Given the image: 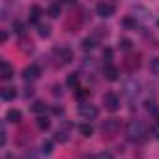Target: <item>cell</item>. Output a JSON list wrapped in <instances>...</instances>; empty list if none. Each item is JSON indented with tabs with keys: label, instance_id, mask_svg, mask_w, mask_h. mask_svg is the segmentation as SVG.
I'll return each mask as SVG.
<instances>
[{
	"label": "cell",
	"instance_id": "1",
	"mask_svg": "<svg viewBox=\"0 0 159 159\" xmlns=\"http://www.w3.org/2000/svg\"><path fill=\"white\" fill-rule=\"evenodd\" d=\"M125 135L131 142H142L146 139V125L140 120H129L125 125Z\"/></svg>",
	"mask_w": 159,
	"mask_h": 159
},
{
	"label": "cell",
	"instance_id": "2",
	"mask_svg": "<svg viewBox=\"0 0 159 159\" xmlns=\"http://www.w3.org/2000/svg\"><path fill=\"white\" fill-rule=\"evenodd\" d=\"M118 131H120V120L118 118H107L101 124V133L107 137H114Z\"/></svg>",
	"mask_w": 159,
	"mask_h": 159
},
{
	"label": "cell",
	"instance_id": "3",
	"mask_svg": "<svg viewBox=\"0 0 159 159\" xmlns=\"http://www.w3.org/2000/svg\"><path fill=\"white\" fill-rule=\"evenodd\" d=\"M79 116L84 118V120H94L98 116V107L92 103H83L79 107Z\"/></svg>",
	"mask_w": 159,
	"mask_h": 159
},
{
	"label": "cell",
	"instance_id": "4",
	"mask_svg": "<svg viewBox=\"0 0 159 159\" xmlns=\"http://www.w3.org/2000/svg\"><path fill=\"white\" fill-rule=\"evenodd\" d=\"M96 11H98V15H99V17L107 19V17L114 15V11H116V6H114V4H111V2H99V4L96 6Z\"/></svg>",
	"mask_w": 159,
	"mask_h": 159
},
{
	"label": "cell",
	"instance_id": "5",
	"mask_svg": "<svg viewBox=\"0 0 159 159\" xmlns=\"http://www.w3.org/2000/svg\"><path fill=\"white\" fill-rule=\"evenodd\" d=\"M103 103L109 111H118L120 109V98L114 94V92H109L105 98H103Z\"/></svg>",
	"mask_w": 159,
	"mask_h": 159
},
{
	"label": "cell",
	"instance_id": "6",
	"mask_svg": "<svg viewBox=\"0 0 159 159\" xmlns=\"http://www.w3.org/2000/svg\"><path fill=\"white\" fill-rule=\"evenodd\" d=\"M39 75H41V69H39V66H36V64L26 66L25 71H23V79H25V81H34V79H38Z\"/></svg>",
	"mask_w": 159,
	"mask_h": 159
},
{
	"label": "cell",
	"instance_id": "7",
	"mask_svg": "<svg viewBox=\"0 0 159 159\" xmlns=\"http://www.w3.org/2000/svg\"><path fill=\"white\" fill-rule=\"evenodd\" d=\"M13 75H15V69H13V66L10 62H6V60L0 62V77H2L4 81H10Z\"/></svg>",
	"mask_w": 159,
	"mask_h": 159
},
{
	"label": "cell",
	"instance_id": "8",
	"mask_svg": "<svg viewBox=\"0 0 159 159\" xmlns=\"http://www.w3.org/2000/svg\"><path fill=\"white\" fill-rule=\"evenodd\" d=\"M103 75H105V79H107V81H118V75H120V71H118V67H116V66H112V64H107V66H105V69H103Z\"/></svg>",
	"mask_w": 159,
	"mask_h": 159
},
{
	"label": "cell",
	"instance_id": "9",
	"mask_svg": "<svg viewBox=\"0 0 159 159\" xmlns=\"http://www.w3.org/2000/svg\"><path fill=\"white\" fill-rule=\"evenodd\" d=\"M124 90H125V96H127V98H133V96H137V94H139V83L131 79L129 83H125Z\"/></svg>",
	"mask_w": 159,
	"mask_h": 159
},
{
	"label": "cell",
	"instance_id": "10",
	"mask_svg": "<svg viewBox=\"0 0 159 159\" xmlns=\"http://www.w3.org/2000/svg\"><path fill=\"white\" fill-rule=\"evenodd\" d=\"M54 52L60 56V60H62L64 64H69V62L73 60V54H71V51H69L67 47H60V49H56Z\"/></svg>",
	"mask_w": 159,
	"mask_h": 159
},
{
	"label": "cell",
	"instance_id": "11",
	"mask_svg": "<svg viewBox=\"0 0 159 159\" xmlns=\"http://www.w3.org/2000/svg\"><path fill=\"white\" fill-rule=\"evenodd\" d=\"M140 66V54H135V56H127L125 58V67L127 71H133Z\"/></svg>",
	"mask_w": 159,
	"mask_h": 159
},
{
	"label": "cell",
	"instance_id": "12",
	"mask_svg": "<svg viewBox=\"0 0 159 159\" xmlns=\"http://www.w3.org/2000/svg\"><path fill=\"white\" fill-rule=\"evenodd\" d=\"M15 96H17V90L11 88V86H6V88L0 90V98L4 101H11V99H15Z\"/></svg>",
	"mask_w": 159,
	"mask_h": 159
},
{
	"label": "cell",
	"instance_id": "13",
	"mask_svg": "<svg viewBox=\"0 0 159 159\" xmlns=\"http://www.w3.org/2000/svg\"><path fill=\"white\" fill-rule=\"evenodd\" d=\"M6 120L11 122V124H19V122L23 120V114H21V111H17V109H10L8 114H6Z\"/></svg>",
	"mask_w": 159,
	"mask_h": 159
},
{
	"label": "cell",
	"instance_id": "14",
	"mask_svg": "<svg viewBox=\"0 0 159 159\" xmlns=\"http://www.w3.org/2000/svg\"><path fill=\"white\" fill-rule=\"evenodd\" d=\"M39 15H41V8H39L38 4H34V6L30 8V11H28V21H30V23H38V21H39Z\"/></svg>",
	"mask_w": 159,
	"mask_h": 159
},
{
	"label": "cell",
	"instance_id": "15",
	"mask_svg": "<svg viewBox=\"0 0 159 159\" xmlns=\"http://www.w3.org/2000/svg\"><path fill=\"white\" fill-rule=\"evenodd\" d=\"M60 11H62V6H60L58 2H52V4L47 8V15L52 17V19H56V17L60 15Z\"/></svg>",
	"mask_w": 159,
	"mask_h": 159
},
{
	"label": "cell",
	"instance_id": "16",
	"mask_svg": "<svg viewBox=\"0 0 159 159\" xmlns=\"http://www.w3.org/2000/svg\"><path fill=\"white\" fill-rule=\"evenodd\" d=\"M66 84H67L69 88L77 90V86H79V75H77V73H71V75H67V81H66Z\"/></svg>",
	"mask_w": 159,
	"mask_h": 159
},
{
	"label": "cell",
	"instance_id": "17",
	"mask_svg": "<svg viewBox=\"0 0 159 159\" xmlns=\"http://www.w3.org/2000/svg\"><path fill=\"white\" fill-rule=\"evenodd\" d=\"M81 47H83V51H92L96 47V39L94 38H84L83 43H81Z\"/></svg>",
	"mask_w": 159,
	"mask_h": 159
},
{
	"label": "cell",
	"instance_id": "18",
	"mask_svg": "<svg viewBox=\"0 0 159 159\" xmlns=\"http://www.w3.org/2000/svg\"><path fill=\"white\" fill-rule=\"evenodd\" d=\"M38 127H39L41 131H47V129L51 127V122H49V118H47V116H39V118H38Z\"/></svg>",
	"mask_w": 159,
	"mask_h": 159
},
{
	"label": "cell",
	"instance_id": "19",
	"mask_svg": "<svg viewBox=\"0 0 159 159\" xmlns=\"http://www.w3.org/2000/svg\"><path fill=\"white\" fill-rule=\"evenodd\" d=\"M79 131H81L83 137H90V135L94 133V127H92L90 124H83V125H79Z\"/></svg>",
	"mask_w": 159,
	"mask_h": 159
},
{
	"label": "cell",
	"instance_id": "20",
	"mask_svg": "<svg viewBox=\"0 0 159 159\" xmlns=\"http://www.w3.org/2000/svg\"><path fill=\"white\" fill-rule=\"evenodd\" d=\"M38 34H39V38H49L51 36V26L49 25H39L38 26Z\"/></svg>",
	"mask_w": 159,
	"mask_h": 159
},
{
	"label": "cell",
	"instance_id": "21",
	"mask_svg": "<svg viewBox=\"0 0 159 159\" xmlns=\"http://www.w3.org/2000/svg\"><path fill=\"white\" fill-rule=\"evenodd\" d=\"M41 153H45V155L52 153V140H43L41 142Z\"/></svg>",
	"mask_w": 159,
	"mask_h": 159
},
{
	"label": "cell",
	"instance_id": "22",
	"mask_svg": "<svg viewBox=\"0 0 159 159\" xmlns=\"http://www.w3.org/2000/svg\"><path fill=\"white\" fill-rule=\"evenodd\" d=\"M13 32L23 36V34H25V25H23L21 21H13Z\"/></svg>",
	"mask_w": 159,
	"mask_h": 159
},
{
	"label": "cell",
	"instance_id": "23",
	"mask_svg": "<svg viewBox=\"0 0 159 159\" xmlns=\"http://www.w3.org/2000/svg\"><path fill=\"white\" fill-rule=\"evenodd\" d=\"M45 109H47V105H45L43 101H36V103L32 105V111H34V112H45Z\"/></svg>",
	"mask_w": 159,
	"mask_h": 159
},
{
	"label": "cell",
	"instance_id": "24",
	"mask_svg": "<svg viewBox=\"0 0 159 159\" xmlns=\"http://www.w3.org/2000/svg\"><path fill=\"white\" fill-rule=\"evenodd\" d=\"M122 23H124V26H125V28H133V30H135V26H137V21H135L133 17H125Z\"/></svg>",
	"mask_w": 159,
	"mask_h": 159
},
{
	"label": "cell",
	"instance_id": "25",
	"mask_svg": "<svg viewBox=\"0 0 159 159\" xmlns=\"http://www.w3.org/2000/svg\"><path fill=\"white\" fill-rule=\"evenodd\" d=\"M54 139H56L58 142H66V140L69 139V135H67L66 131H60V129H58V131H56V137H54Z\"/></svg>",
	"mask_w": 159,
	"mask_h": 159
},
{
	"label": "cell",
	"instance_id": "26",
	"mask_svg": "<svg viewBox=\"0 0 159 159\" xmlns=\"http://www.w3.org/2000/svg\"><path fill=\"white\" fill-rule=\"evenodd\" d=\"M150 69H152V73H153V75H159V58H153V60H152Z\"/></svg>",
	"mask_w": 159,
	"mask_h": 159
},
{
	"label": "cell",
	"instance_id": "27",
	"mask_svg": "<svg viewBox=\"0 0 159 159\" xmlns=\"http://www.w3.org/2000/svg\"><path fill=\"white\" fill-rule=\"evenodd\" d=\"M131 39H127V38H124V39H120V49H124V51H129L131 49Z\"/></svg>",
	"mask_w": 159,
	"mask_h": 159
},
{
	"label": "cell",
	"instance_id": "28",
	"mask_svg": "<svg viewBox=\"0 0 159 159\" xmlns=\"http://www.w3.org/2000/svg\"><path fill=\"white\" fill-rule=\"evenodd\" d=\"M6 140H8V135H6V127L2 124V127H0V144L6 146Z\"/></svg>",
	"mask_w": 159,
	"mask_h": 159
},
{
	"label": "cell",
	"instance_id": "29",
	"mask_svg": "<svg viewBox=\"0 0 159 159\" xmlns=\"http://www.w3.org/2000/svg\"><path fill=\"white\" fill-rule=\"evenodd\" d=\"M90 94V90H86V88H77V92H75V96L79 98V99H83V98H86Z\"/></svg>",
	"mask_w": 159,
	"mask_h": 159
},
{
	"label": "cell",
	"instance_id": "30",
	"mask_svg": "<svg viewBox=\"0 0 159 159\" xmlns=\"http://www.w3.org/2000/svg\"><path fill=\"white\" fill-rule=\"evenodd\" d=\"M103 60H105L107 64H111V60H112V51H111V49H105V51H103Z\"/></svg>",
	"mask_w": 159,
	"mask_h": 159
},
{
	"label": "cell",
	"instance_id": "31",
	"mask_svg": "<svg viewBox=\"0 0 159 159\" xmlns=\"http://www.w3.org/2000/svg\"><path fill=\"white\" fill-rule=\"evenodd\" d=\"M96 159H114V157H112V153H111V152H101V153H98V155H96Z\"/></svg>",
	"mask_w": 159,
	"mask_h": 159
},
{
	"label": "cell",
	"instance_id": "32",
	"mask_svg": "<svg viewBox=\"0 0 159 159\" xmlns=\"http://www.w3.org/2000/svg\"><path fill=\"white\" fill-rule=\"evenodd\" d=\"M0 41H2V43L8 41V34H6V32H0Z\"/></svg>",
	"mask_w": 159,
	"mask_h": 159
},
{
	"label": "cell",
	"instance_id": "33",
	"mask_svg": "<svg viewBox=\"0 0 159 159\" xmlns=\"http://www.w3.org/2000/svg\"><path fill=\"white\" fill-rule=\"evenodd\" d=\"M23 159H36V155H34V153H30V152H26V153L23 155Z\"/></svg>",
	"mask_w": 159,
	"mask_h": 159
},
{
	"label": "cell",
	"instance_id": "34",
	"mask_svg": "<svg viewBox=\"0 0 159 159\" xmlns=\"http://www.w3.org/2000/svg\"><path fill=\"white\" fill-rule=\"evenodd\" d=\"M153 135H155V139H159V125L153 127Z\"/></svg>",
	"mask_w": 159,
	"mask_h": 159
},
{
	"label": "cell",
	"instance_id": "35",
	"mask_svg": "<svg viewBox=\"0 0 159 159\" xmlns=\"http://www.w3.org/2000/svg\"><path fill=\"white\" fill-rule=\"evenodd\" d=\"M83 159H96V155H84Z\"/></svg>",
	"mask_w": 159,
	"mask_h": 159
}]
</instances>
